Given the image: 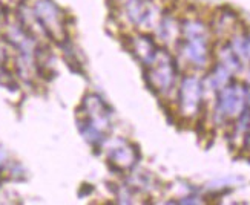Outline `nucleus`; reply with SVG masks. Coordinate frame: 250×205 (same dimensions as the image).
Wrapping results in <instances>:
<instances>
[{"mask_svg":"<svg viewBox=\"0 0 250 205\" xmlns=\"http://www.w3.org/2000/svg\"><path fill=\"white\" fill-rule=\"evenodd\" d=\"M147 66V81L157 92H167L175 81L177 68L175 61L166 51H157L155 57Z\"/></svg>","mask_w":250,"mask_h":205,"instance_id":"1","label":"nucleus"},{"mask_svg":"<svg viewBox=\"0 0 250 205\" xmlns=\"http://www.w3.org/2000/svg\"><path fill=\"white\" fill-rule=\"evenodd\" d=\"M247 101V89L236 83H229L218 91L216 113L221 116V120H236L246 112Z\"/></svg>","mask_w":250,"mask_h":205,"instance_id":"2","label":"nucleus"},{"mask_svg":"<svg viewBox=\"0 0 250 205\" xmlns=\"http://www.w3.org/2000/svg\"><path fill=\"white\" fill-rule=\"evenodd\" d=\"M201 95H203V86L198 78L189 77L183 78L180 92H178V101H180V109L183 115H197L201 106Z\"/></svg>","mask_w":250,"mask_h":205,"instance_id":"3","label":"nucleus"},{"mask_svg":"<svg viewBox=\"0 0 250 205\" xmlns=\"http://www.w3.org/2000/svg\"><path fill=\"white\" fill-rule=\"evenodd\" d=\"M229 46L233 51L235 56L240 58V61L250 63V32L249 31H243L232 36Z\"/></svg>","mask_w":250,"mask_h":205,"instance_id":"4","label":"nucleus"}]
</instances>
